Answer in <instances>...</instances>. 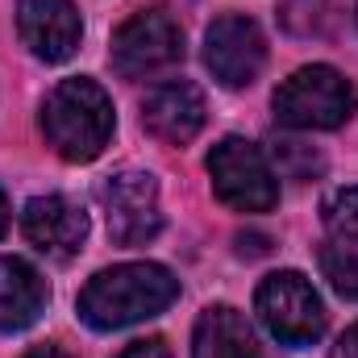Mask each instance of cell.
I'll use <instances>...</instances> for the list:
<instances>
[{
	"instance_id": "cell-9",
	"label": "cell",
	"mask_w": 358,
	"mask_h": 358,
	"mask_svg": "<svg viewBox=\"0 0 358 358\" xmlns=\"http://www.w3.org/2000/svg\"><path fill=\"white\" fill-rule=\"evenodd\" d=\"M17 34L42 63H67L80 50L84 21L76 0H21L17 4Z\"/></svg>"
},
{
	"instance_id": "cell-5",
	"label": "cell",
	"mask_w": 358,
	"mask_h": 358,
	"mask_svg": "<svg viewBox=\"0 0 358 358\" xmlns=\"http://www.w3.org/2000/svg\"><path fill=\"white\" fill-rule=\"evenodd\" d=\"M208 176L217 200L238 213H267L279 204V183L267 155L246 138H221L208 155Z\"/></svg>"
},
{
	"instance_id": "cell-7",
	"label": "cell",
	"mask_w": 358,
	"mask_h": 358,
	"mask_svg": "<svg viewBox=\"0 0 358 358\" xmlns=\"http://www.w3.org/2000/svg\"><path fill=\"white\" fill-rule=\"evenodd\" d=\"M100 208L108 221L113 242L142 246L163 229L159 213V183L150 171H117L100 183Z\"/></svg>"
},
{
	"instance_id": "cell-17",
	"label": "cell",
	"mask_w": 358,
	"mask_h": 358,
	"mask_svg": "<svg viewBox=\"0 0 358 358\" xmlns=\"http://www.w3.org/2000/svg\"><path fill=\"white\" fill-rule=\"evenodd\" d=\"M117 358H171V350L163 338H142V342H129Z\"/></svg>"
},
{
	"instance_id": "cell-15",
	"label": "cell",
	"mask_w": 358,
	"mask_h": 358,
	"mask_svg": "<svg viewBox=\"0 0 358 358\" xmlns=\"http://www.w3.org/2000/svg\"><path fill=\"white\" fill-rule=\"evenodd\" d=\"M325 213V229L338 238V242H355L358 246V183L355 187H338L325 196L321 204Z\"/></svg>"
},
{
	"instance_id": "cell-13",
	"label": "cell",
	"mask_w": 358,
	"mask_h": 358,
	"mask_svg": "<svg viewBox=\"0 0 358 358\" xmlns=\"http://www.w3.org/2000/svg\"><path fill=\"white\" fill-rule=\"evenodd\" d=\"M192 358H259L246 317L229 304H208L192 334Z\"/></svg>"
},
{
	"instance_id": "cell-18",
	"label": "cell",
	"mask_w": 358,
	"mask_h": 358,
	"mask_svg": "<svg viewBox=\"0 0 358 358\" xmlns=\"http://www.w3.org/2000/svg\"><path fill=\"white\" fill-rule=\"evenodd\" d=\"M329 358H358V325H350V329L338 338V346L329 350Z\"/></svg>"
},
{
	"instance_id": "cell-14",
	"label": "cell",
	"mask_w": 358,
	"mask_h": 358,
	"mask_svg": "<svg viewBox=\"0 0 358 358\" xmlns=\"http://www.w3.org/2000/svg\"><path fill=\"white\" fill-rule=\"evenodd\" d=\"M321 271L329 287L346 300H358V246L355 242H329L321 250Z\"/></svg>"
},
{
	"instance_id": "cell-16",
	"label": "cell",
	"mask_w": 358,
	"mask_h": 358,
	"mask_svg": "<svg viewBox=\"0 0 358 358\" xmlns=\"http://www.w3.org/2000/svg\"><path fill=\"white\" fill-rule=\"evenodd\" d=\"M275 163H279V171H287L296 179H308L313 171H321V159L313 150L300 155V142H275Z\"/></svg>"
},
{
	"instance_id": "cell-10",
	"label": "cell",
	"mask_w": 358,
	"mask_h": 358,
	"mask_svg": "<svg viewBox=\"0 0 358 358\" xmlns=\"http://www.w3.org/2000/svg\"><path fill=\"white\" fill-rule=\"evenodd\" d=\"M204 92L187 80H171V84H159L142 100V125L150 138L167 142V146H183L192 142L200 129H204Z\"/></svg>"
},
{
	"instance_id": "cell-19",
	"label": "cell",
	"mask_w": 358,
	"mask_h": 358,
	"mask_svg": "<svg viewBox=\"0 0 358 358\" xmlns=\"http://www.w3.org/2000/svg\"><path fill=\"white\" fill-rule=\"evenodd\" d=\"M25 358H67V355H63L59 346H34V350H29Z\"/></svg>"
},
{
	"instance_id": "cell-20",
	"label": "cell",
	"mask_w": 358,
	"mask_h": 358,
	"mask_svg": "<svg viewBox=\"0 0 358 358\" xmlns=\"http://www.w3.org/2000/svg\"><path fill=\"white\" fill-rule=\"evenodd\" d=\"M4 229H8V200H4V187H0V238H4Z\"/></svg>"
},
{
	"instance_id": "cell-4",
	"label": "cell",
	"mask_w": 358,
	"mask_h": 358,
	"mask_svg": "<svg viewBox=\"0 0 358 358\" xmlns=\"http://www.w3.org/2000/svg\"><path fill=\"white\" fill-rule=\"evenodd\" d=\"M255 313L283 346H313L325 334V304L300 271H275L255 292Z\"/></svg>"
},
{
	"instance_id": "cell-8",
	"label": "cell",
	"mask_w": 358,
	"mask_h": 358,
	"mask_svg": "<svg viewBox=\"0 0 358 358\" xmlns=\"http://www.w3.org/2000/svg\"><path fill=\"white\" fill-rule=\"evenodd\" d=\"M204 63L217 84L225 88H250L267 63V38L259 21L246 13H225L208 25L204 34Z\"/></svg>"
},
{
	"instance_id": "cell-1",
	"label": "cell",
	"mask_w": 358,
	"mask_h": 358,
	"mask_svg": "<svg viewBox=\"0 0 358 358\" xmlns=\"http://www.w3.org/2000/svg\"><path fill=\"white\" fill-rule=\"evenodd\" d=\"M179 296V279L159 263H121L92 275L80 292V317L92 329H125L146 317H159Z\"/></svg>"
},
{
	"instance_id": "cell-6",
	"label": "cell",
	"mask_w": 358,
	"mask_h": 358,
	"mask_svg": "<svg viewBox=\"0 0 358 358\" xmlns=\"http://www.w3.org/2000/svg\"><path fill=\"white\" fill-rule=\"evenodd\" d=\"M108 59H113L117 76L146 80L183 59V29L167 8H142L129 21H121V29L113 34Z\"/></svg>"
},
{
	"instance_id": "cell-11",
	"label": "cell",
	"mask_w": 358,
	"mask_h": 358,
	"mask_svg": "<svg viewBox=\"0 0 358 358\" xmlns=\"http://www.w3.org/2000/svg\"><path fill=\"white\" fill-rule=\"evenodd\" d=\"M21 229L42 255L67 259L88 238V213L67 196H34L21 213Z\"/></svg>"
},
{
	"instance_id": "cell-12",
	"label": "cell",
	"mask_w": 358,
	"mask_h": 358,
	"mask_svg": "<svg viewBox=\"0 0 358 358\" xmlns=\"http://www.w3.org/2000/svg\"><path fill=\"white\" fill-rule=\"evenodd\" d=\"M46 279L25 259H0V334L29 329L46 308Z\"/></svg>"
},
{
	"instance_id": "cell-3",
	"label": "cell",
	"mask_w": 358,
	"mask_h": 358,
	"mask_svg": "<svg viewBox=\"0 0 358 358\" xmlns=\"http://www.w3.org/2000/svg\"><path fill=\"white\" fill-rule=\"evenodd\" d=\"M275 121L287 129H338L355 117V84L325 63L300 67L275 92Z\"/></svg>"
},
{
	"instance_id": "cell-2",
	"label": "cell",
	"mask_w": 358,
	"mask_h": 358,
	"mask_svg": "<svg viewBox=\"0 0 358 358\" xmlns=\"http://www.w3.org/2000/svg\"><path fill=\"white\" fill-rule=\"evenodd\" d=\"M117 129L113 100L88 76L63 80L42 100V134L67 163H92L104 155L108 138Z\"/></svg>"
}]
</instances>
